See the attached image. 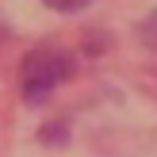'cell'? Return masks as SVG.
Masks as SVG:
<instances>
[{
	"label": "cell",
	"instance_id": "cell-3",
	"mask_svg": "<svg viewBox=\"0 0 157 157\" xmlns=\"http://www.w3.org/2000/svg\"><path fill=\"white\" fill-rule=\"evenodd\" d=\"M142 38H146V42H150V46H157V12H153L150 19L142 23Z\"/></svg>",
	"mask_w": 157,
	"mask_h": 157
},
{
	"label": "cell",
	"instance_id": "cell-2",
	"mask_svg": "<svg viewBox=\"0 0 157 157\" xmlns=\"http://www.w3.org/2000/svg\"><path fill=\"white\" fill-rule=\"evenodd\" d=\"M46 8H54V12H81V8H88L92 0H42Z\"/></svg>",
	"mask_w": 157,
	"mask_h": 157
},
{
	"label": "cell",
	"instance_id": "cell-1",
	"mask_svg": "<svg viewBox=\"0 0 157 157\" xmlns=\"http://www.w3.org/2000/svg\"><path fill=\"white\" fill-rule=\"evenodd\" d=\"M73 73V58L61 50H31L23 61V100L42 104L65 77Z\"/></svg>",
	"mask_w": 157,
	"mask_h": 157
}]
</instances>
